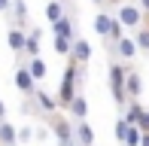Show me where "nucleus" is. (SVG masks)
I'll list each match as a JSON object with an SVG mask.
<instances>
[{
	"instance_id": "obj_1",
	"label": "nucleus",
	"mask_w": 149,
	"mask_h": 146,
	"mask_svg": "<svg viewBox=\"0 0 149 146\" xmlns=\"http://www.w3.org/2000/svg\"><path fill=\"white\" fill-rule=\"evenodd\" d=\"M49 131L58 137V146H76V140H73V119L70 116L49 113Z\"/></svg>"
},
{
	"instance_id": "obj_2",
	"label": "nucleus",
	"mask_w": 149,
	"mask_h": 146,
	"mask_svg": "<svg viewBox=\"0 0 149 146\" xmlns=\"http://www.w3.org/2000/svg\"><path fill=\"white\" fill-rule=\"evenodd\" d=\"M107 73H110V91H113V101H116L119 107H125V104H128V95H125V76H128V67H125V64H119V61H113Z\"/></svg>"
},
{
	"instance_id": "obj_3",
	"label": "nucleus",
	"mask_w": 149,
	"mask_h": 146,
	"mask_svg": "<svg viewBox=\"0 0 149 146\" xmlns=\"http://www.w3.org/2000/svg\"><path fill=\"white\" fill-rule=\"evenodd\" d=\"M116 22L122 24V28L137 31V28H143V9H140L137 3H119V9H116Z\"/></svg>"
},
{
	"instance_id": "obj_4",
	"label": "nucleus",
	"mask_w": 149,
	"mask_h": 146,
	"mask_svg": "<svg viewBox=\"0 0 149 146\" xmlns=\"http://www.w3.org/2000/svg\"><path fill=\"white\" fill-rule=\"evenodd\" d=\"M12 82H15V88L22 91V95L33 97V91H37V79L31 76L28 64H18V67H15V76H12Z\"/></svg>"
},
{
	"instance_id": "obj_5",
	"label": "nucleus",
	"mask_w": 149,
	"mask_h": 146,
	"mask_svg": "<svg viewBox=\"0 0 149 146\" xmlns=\"http://www.w3.org/2000/svg\"><path fill=\"white\" fill-rule=\"evenodd\" d=\"M73 140H76V146H94V131L91 125L85 122H73Z\"/></svg>"
},
{
	"instance_id": "obj_6",
	"label": "nucleus",
	"mask_w": 149,
	"mask_h": 146,
	"mask_svg": "<svg viewBox=\"0 0 149 146\" xmlns=\"http://www.w3.org/2000/svg\"><path fill=\"white\" fill-rule=\"evenodd\" d=\"M67 58H73L79 67H82V64H88V58H91V46H88V40L73 37V49H70V55H67Z\"/></svg>"
},
{
	"instance_id": "obj_7",
	"label": "nucleus",
	"mask_w": 149,
	"mask_h": 146,
	"mask_svg": "<svg viewBox=\"0 0 149 146\" xmlns=\"http://www.w3.org/2000/svg\"><path fill=\"white\" fill-rule=\"evenodd\" d=\"M91 28H94L97 37H110V31L116 28V15H110V12H97L94 22H91Z\"/></svg>"
},
{
	"instance_id": "obj_8",
	"label": "nucleus",
	"mask_w": 149,
	"mask_h": 146,
	"mask_svg": "<svg viewBox=\"0 0 149 146\" xmlns=\"http://www.w3.org/2000/svg\"><path fill=\"white\" fill-rule=\"evenodd\" d=\"M140 91H143V79H140V73L137 70H128V76H125V95H128V101H137Z\"/></svg>"
},
{
	"instance_id": "obj_9",
	"label": "nucleus",
	"mask_w": 149,
	"mask_h": 146,
	"mask_svg": "<svg viewBox=\"0 0 149 146\" xmlns=\"http://www.w3.org/2000/svg\"><path fill=\"white\" fill-rule=\"evenodd\" d=\"M73 122H82V119H88V101H85V95H76L70 101V107H67Z\"/></svg>"
},
{
	"instance_id": "obj_10",
	"label": "nucleus",
	"mask_w": 149,
	"mask_h": 146,
	"mask_svg": "<svg viewBox=\"0 0 149 146\" xmlns=\"http://www.w3.org/2000/svg\"><path fill=\"white\" fill-rule=\"evenodd\" d=\"M33 101H37V107L46 113V116H49V113H58V97L55 95H49V91H33Z\"/></svg>"
},
{
	"instance_id": "obj_11",
	"label": "nucleus",
	"mask_w": 149,
	"mask_h": 146,
	"mask_svg": "<svg viewBox=\"0 0 149 146\" xmlns=\"http://www.w3.org/2000/svg\"><path fill=\"white\" fill-rule=\"evenodd\" d=\"M12 22H15V24H12V28H28V3H24V0H12Z\"/></svg>"
},
{
	"instance_id": "obj_12",
	"label": "nucleus",
	"mask_w": 149,
	"mask_h": 146,
	"mask_svg": "<svg viewBox=\"0 0 149 146\" xmlns=\"http://www.w3.org/2000/svg\"><path fill=\"white\" fill-rule=\"evenodd\" d=\"M116 52H119L122 61H131V58L137 55L140 49H137V43H134V37H122L119 43H116Z\"/></svg>"
},
{
	"instance_id": "obj_13",
	"label": "nucleus",
	"mask_w": 149,
	"mask_h": 146,
	"mask_svg": "<svg viewBox=\"0 0 149 146\" xmlns=\"http://www.w3.org/2000/svg\"><path fill=\"white\" fill-rule=\"evenodd\" d=\"M40 37H43L40 28L28 31V40H24V55H28V58H40Z\"/></svg>"
},
{
	"instance_id": "obj_14",
	"label": "nucleus",
	"mask_w": 149,
	"mask_h": 146,
	"mask_svg": "<svg viewBox=\"0 0 149 146\" xmlns=\"http://www.w3.org/2000/svg\"><path fill=\"white\" fill-rule=\"evenodd\" d=\"M24 40H28V34H24L22 28H9V34H6V43H9L12 52H24Z\"/></svg>"
},
{
	"instance_id": "obj_15",
	"label": "nucleus",
	"mask_w": 149,
	"mask_h": 146,
	"mask_svg": "<svg viewBox=\"0 0 149 146\" xmlns=\"http://www.w3.org/2000/svg\"><path fill=\"white\" fill-rule=\"evenodd\" d=\"M46 18H49V24H55L58 18H64L67 12H64V0H49V3H46Z\"/></svg>"
},
{
	"instance_id": "obj_16",
	"label": "nucleus",
	"mask_w": 149,
	"mask_h": 146,
	"mask_svg": "<svg viewBox=\"0 0 149 146\" xmlns=\"http://www.w3.org/2000/svg\"><path fill=\"white\" fill-rule=\"evenodd\" d=\"M0 143L3 146H18L15 143V125L6 122V119H0Z\"/></svg>"
},
{
	"instance_id": "obj_17",
	"label": "nucleus",
	"mask_w": 149,
	"mask_h": 146,
	"mask_svg": "<svg viewBox=\"0 0 149 146\" xmlns=\"http://www.w3.org/2000/svg\"><path fill=\"white\" fill-rule=\"evenodd\" d=\"M28 70H31V76L37 79V82L49 76V64H46L43 58H31V61H28Z\"/></svg>"
},
{
	"instance_id": "obj_18",
	"label": "nucleus",
	"mask_w": 149,
	"mask_h": 146,
	"mask_svg": "<svg viewBox=\"0 0 149 146\" xmlns=\"http://www.w3.org/2000/svg\"><path fill=\"white\" fill-rule=\"evenodd\" d=\"M52 31H55V37H67V40H73V18H70V15L58 18V22L52 24Z\"/></svg>"
},
{
	"instance_id": "obj_19",
	"label": "nucleus",
	"mask_w": 149,
	"mask_h": 146,
	"mask_svg": "<svg viewBox=\"0 0 149 146\" xmlns=\"http://www.w3.org/2000/svg\"><path fill=\"white\" fill-rule=\"evenodd\" d=\"M134 43L140 52H149V28H137L134 31Z\"/></svg>"
},
{
	"instance_id": "obj_20",
	"label": "nucleus",
	"mask_w": 149,
	"mask_h": 146,
	"mask_svg": "<svg viewBox=\"0 0 149 146\" xmlns=\"http://www.w3.org/2000/svg\"><path fill=\"white\" fill-rule=\"evenodd\" d=\"M31 140H33V128H31V125L15 128V143H31Z\"/></svg>"
},
{
	"instance_id": "obj_21",
	"label": "nucleus",
	"mask_w": 149,
	"mask_h": 146,
	"mask_svg": "<svg viewBox=\"0 0 149 146\" xmlns=\"http://www.w3.org/2000/svg\"><path fill=\"white\" fill-rule=\"evenodd\" d=\"M128 128H131V122H128V119L122 116L119 122H116V128H113V134H116V140H119V143L125 140V134H128Z\"/></svg>"
},
{
	"instance_id": "obj_22",
	"label": "nucleus",
	"mask_w": 149,
	"mask_h": 146,
	"mask_svg": "<svg viewBox=\"0 0 149 146\" xmlns=\"http://www.w3.org/2000/svg\"><path fill=\"white\" fill-rule=\"evenodd\" d=\"M70 49H73V40H67V37H55V52H58V55H70Z\"/></svg>"
},
{
	"instance_id": "obj_23",
	"label": "nucleus",
	"mask_w": 149,
	"mask_h": 146,
	"mask_svg": "<svg viewBox=\"0 0 149 146\" xmlns=\"http://www.w3.org/2000/svg\"><path fill=\"white\" fill-rule=\"evenodd\" d=\"M140 134H143V131H140V128H134V125H131V128H128V134H125V140H122V143H125V146H140Z\"/></svg>"
},
{
	"instance_id": "obj_24",
	"label": "nucleus",
	"mask_w": 149,
	"mask_h": 146,
	"mask_svg": "<svg viewBox=\"0 0 149 146\" xmlns=\"http://www.w3.org/2000/svg\"><path fill=\"white\" fill-rule=\"evenodd\" d=\"M134 128H140L143 134H149V110H140V116H137V125Z\"/></svg>"
},
{
	"instance_id": "obj_25",
	"label": "nucleus",
	"mask_w": 149,
	"mask_h": 146,
	"mask_svg": "<svg viewBox=\"0 0 149 146\" xmlns=\"http://www.w3.org/2000/svg\"><path fill=\"white\" fill-rule=\"evenodd\" d=\"M122 31H125V28H122V24L116 22V28H113V31H110V37H107V40H113V43H119V40H122V37H125V34H122Z\"/></svg>"
},
{
	"instance_id": "obj_26",
	"label": "nucleus",
	"mask_w": 149,
	"mask_h": 146,
	"mask_svg": "<svg viewBox=\"0 0 149 146\" xmlns=\"http://www.w3.org/2000/svg\"><path fill=\"white\" fill-rule=\"evenodd\" d=\"M33 137H37V140H49V128H46V125H37V128H33Z\"/></svg>"
},
{
	"instance_id": "obj_27",
	"label": "nucleus",
	"mask_w": 149,
	"mask_h": 146,
	"mask_svg": "<svg viewBox=\"0 0 149 146\" xmlns=\"http://www.w3.org/2000/svg\"><path fill=\"white\" fill-rule=\"evenodd\" d=\"M12 9V0H0V12H9Z\"/></svg>"
},
{
	"instance_id": "obj_28",
	"label": "nucleus",
	"mask_w": 149,
	"mask_h": 146,
	"mask_svg": "<svg viewBox=\"0 0 149 146\" xmlns=\"http://www.w3.org/2000/svg\"><path fill=\"white\" fill-rule=\"evenodd\" d=\"M137 6H140V9H143V15H149V0H140Z\"/></svg>"
},
{
	"instance_id": "obj_29",
	"label": "nucleus",
	"mask_w": 149,
	"mask_h": 146,
	"mask_svg": "<svg viewBox=\"0 0 149 146\" xmlns=\"http://www.w3.org/2000/svg\"><path fill=\"white\" fill-rule=\"evenodd\" d=\"M140 146H149V134H140Z\"/></svg>"
},
{
	"instance_id": "obj_30",
	"label": "nucleus",
	"mask_w": 149,
	"mask_h": 146,
	"mask_svg": "<svg viewBox=\"0 0 149 146\" xmlns=\"http://www.w3.org/2000/svg\"><path fill=\"white\" fill-rule=\"evenodd\" d=\"M3 116H6V104L0 101V119H3Z\"/></svg>"
},
{
	"instance_id": "obj_31",
	"label": "nucleus",
	"mask_w": 149,
	"mask_h": 146,
	"mask_svg": "<svg viewBox=\"0 0 149 146\" xmlns=\"http://www.w3.org/2000/svg\"><path fill=\"white\" fill-rule=\"evenodd\" d=\"M91 3H94V6H100V3H107V0H91Z\"/></svg>"
},
{
	"instance_id": "obj_32",
	"label": "nucleus",
	"mask_w": 149,
	"mask_h": 146,
	"mask_svg": "<svg viewBox=\"0 0 149 146\" xmlns=\"http://www.w3.org/2000/svg\"><path fill=\"white\" fill-rule=\"evenodd\" d=\"M107 3H125V0H107Z\"/></svg>"
}]
</instances>
